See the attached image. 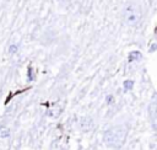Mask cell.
Segmentation results:
<instances>
[{
    "mask_svg": "<svg viewBox=\"0 0 157 150\" xmlns=\"http://www.w3.org/2000/svg\"><path fill=\"white\" fill-rule=\"evenodd\" d=\"M126 135H128V130L124 125H115L104 132L103 140L108 146L119 149L125 143Z\"/></svg>",
    "mask_w": 157,
    "mask_h": 150,
    "instance_id": "6da1fadb",
    "label": "cell"
},
{
    "mask_svg": "<svg viewBox=\"0 0 157 150\" xmlns=\"http://www.w3.org/2000/svg\"><path fill=\"white\" fill-rule=\"evenodd\" d=\"M121 17L125 25L128 26H136L142 17L141 7L135 1H128L121 9Z\"/></svg>",
    "mask_w": 157,
    "mask_h": 150,
    "instance_id": "7a4b0ae2",
    "label": "cell"
},
{
    "mask_svg": "<svg viewBox=\"0 0 157 150\" xmlns=\"http://www.w3.org/2000/svg\"><path fill=\"white\" fill-rule=\"evenodd\" d=\"M92 125H93V122H92L91 117H82L80 119V127H81L82 130L87 132V130H90L92 128Z\"/></svg>",
    "mask_w": 157,
    "mask_h": 150,
    "instance_id": "3957f363",
    "label": "cell"
},
{
    "mask_svg": "<svg viewBox=\"0 0 157 150\" xmlns=\"http://www.w3.org/2000/svg\"><path fill=\"white\" fill-rule=\"evenodd\" d=\"M142 58V54L139 50H132L129 53V61H135V60H140Z\"/></svg>",
    "mask_w": 157,
    "mask_h": 150,
    "instance_id": "277c9868",
    "label": "cell"
},
{
    "mask_svg": "<svg viewBox=\"0 0 157 150\" xmlns=\"http://www.w3.org/2000/svg\"><path fill=\"white\" fill-rule=\"evenodd\" d=\"M60 112H61V108H60V107H58V106H53V107L48 111V114H49L50 117L55 118L56 116H59V114H60Z\"/></svg>",
    "mask_w": 157,
    "mask_h": 150,
    "instance_id": "5b68a950",
    "label": "cell"
},
{
    "mask_svg": "<svg viewBox=\"0 0 157 150\" xmlns=\"http://www.w3.org/2000/svg\"><path fill=\"white\" fill-rule=\"evenodd\" d=\"M10 134H11V132L7 127H0V138H2V139L9 138Z\"/></svg>",
    "mask_w": 157,
    "mask_h": 150,
    "instance_id": "8992f818",
    "label": "cell"
},
{
    "mask_svg": "<svg viewBox=\"0 0 157 150\" xmlns=\"http://www.w3.org/2000/svg\"><path fill=\"white\" fill-rule=\"evenodd\" d=\"M134 86V81L132 80H125L124 81V90L128 91V90H131Z\"/></svg>",
    "mask_w": 157,
    "mask_h": 150,
    "instance_id": "52a82bcc",
    "label": "cell"
},
{
    "mask_svg": "<svg viewBox=\"0 0 157 150\" xmlns=\"http://www.w3.org/2000/svg\"><path fill=\"white\" fill-rule=\"evenodd\" d=\"M150 114H151L152 119H155V117H156V102L155 101L150 105Z\"/></svg>",
    "mask_w": 157,
    "mask_h": 150,
    "instance_id": "ba28073f",
    "label": "cell"
},
{
    "mask_svg": "<svg viewBox=\"0 0 157 150\" xmlns=\"http://www.w3.org/2000/svg\"><path fill=\"white\" fill-rule=\"evenodd\" d=\"M17 50H18V47H17L16 44H12V45L9 47V52H10L11 54H12V53H16Z\"/></svg>",
    "mask_w": 157,
    "mask_h": 150,
    "instance_id": "9c48e42d",
    "label": "cell"
},
{
    "mask_svg": "<svg viewBox=\"0 0 157 150\" xmlns=\"http://www.w3.org/2000/svg\"><path fill=\"white\" fill-rule=\"evenodd\" d=\"M113 101H114V98H113V96H107V103H113Z\"/></svg>",
    "mask_w": 157,
    "mask_h": 150,
    "instance_id": "30bf717a",
    "label": "cell"
},
{
    "mask_svg": "<svg viewBox=\"0 0 157 150\" xmlns=\"http://www.w3.org/2000/svg\"><path fill=\"white\" fill-rule=\"evenodd\" d=\"M156 47H157V44H156V43H153V44L151 45V49H150V52H153V50H156Z\"/></svg>",
    "mask_w": 157,
    "mask_h": 150,
    "instance_id": "8fae6325",
    "label": "cell"
},
{
    "mask_svg": "<svg viewBox=\"0 0 157 150\" xmlns=\"http://www.w3.org/2000/svg\"><path fill=\"white\" fill-rule=\"evenodd\" d=\"M60 4H67V2H70L71 0H58Z\"/></svg>",
    "mask_w": 157,
    "mask_h": 150,
    "instance_id": "7c38bea8",
    "label": "cell"
}]
</instances>
